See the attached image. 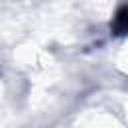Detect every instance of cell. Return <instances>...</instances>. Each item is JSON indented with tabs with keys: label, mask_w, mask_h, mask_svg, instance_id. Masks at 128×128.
<instances>
[{
	"label": "cell",
	"mask_w": 128,
	"mask_h": 128,
	"mask_svg": "<svg viewBox=\"0 0 128 128\" xmlns=\"http://www.w3.org/2000/svg\"><path fill=\"white\" fill-rule=\"evenodd\" d=\"M114 26H116V30H120V32H126V30H128V8H124V10L118 12Z\"/></svg>",
	"instance_id": "obj_1"
}]
</instances>
